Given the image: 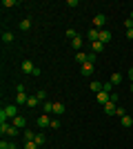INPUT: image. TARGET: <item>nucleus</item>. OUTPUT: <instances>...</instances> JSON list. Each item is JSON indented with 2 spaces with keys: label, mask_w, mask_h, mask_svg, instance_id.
<instances>
[{
  "label": "nucleus",
  "mask_w": 133,
  "mask_h": 149,
  "mask_svg": "<svg viewBox=\"0 0 133 149\" xmlns=\"http://www.w3.org/2000/svg\"><path fill=\"white\" fill-rule=\"evenodd\" d=\"M42 111L44 113H51V111H53V102H44V105H42Z\"/></svg>",
  "instance_id": "393cba45"
},
{
  "label": "nucleus",
  "mask_w": 133,
  "mask_h": 149,
  "mask_svg": "<svg viewBox=\"0 0 133 149\" xmlns=\"http://www.w3.org/2000/svg\"><path fill=\"white\" fill-rule=\"evenodd\" d=\"M36 96H38V98H40V102H42V100L47 98V93H44V91H38V93H36Z\"/></svg>",
  "instance_id": "473e14b6"
},
{
  "label": "nucleus",
  "mask_w": 133,
  "mask_h": 149,
  "mask_svg": "<svg viewBox=\"0 0 133 149\" xmlns=\"http://www.w3.org/2000/svg\"><path fill=\"white\" fill-rule=\"evenodd\" d=\"M33 143H36V145L40 147V145H44V143H47V136H44L42 131H40V134H36V140H33Z\"/></svg>",
  "instance_id": "f3484780"
},
{
  "label": "nucleus",
  "mask_w": 133,
  "mask_h": 149,
  "mask_svg": "<svg viewBox=\"0 0 133 149\" xmlns=\"http://www.w3.org/2000/svg\"><path fill=\"white\" fill-rule=\"evenodd\" d=\"M131 93H133V82H131Z\"/></svg>",
  "instance_id": "e433bc0d"
},
{
  "label": "nucleus",
  "mask_w": 133,
  "mask_h": 149,
  "mask_svg": "<svg viewBox=\"0 0 133 149\" xmlns=\"http://www.w3.org/2000/svg\"><path fill=\"white\" fill-rule=\"evenodd\" d=\"M49 127H51V129H58V127H60V120H51Z\"/></svg>",
  "instance_id": "7c9ffc66"
},
{
  "label": "nucleus",
  "mask_w": 133,
  "mask_h": 149,
  "mask_svg": "<svg viewBox=\"0 0 133 149\" xmlns=\"http://www.w3.org/2000/svg\"><path fill=\"white\" fill-rule=\"evenodd\" d=\"M22 71H25V74H31V76H33V71H36L33 62H31V60H22Z\"/></svg>",
  "instance_id": "1a4fd4ad"
},
{
  "label": "nucleus",
  "mask_w": 133,
  "mask_h": 149,
  "mask_svg": "<svg viewBox=\"0 0 133 149\" xmlns=\"http://www.w3.org/2000/svg\"><path fill=\"white\" fill-rule=\"evenodd\" d=\"M22 149H38V145L33 143V140H29V143H25V147Z\"/></svg>",
  "instance_id": "a878e982"
},
{
  "label": "nucleus",
  "mask_w": 133,
  "mask_h": 149,
  "mask_svg": "<svg viewBox=\"0 0 133 149\" xmlns=\"http://www.w3.org/2000/svg\"><path fill=\"white\" fill-rule=\"evenodd\" d=\"M18 116V105H7L0 111V123H7V118H16Z\"/></svg>",
  "instance_id": "f257e3e1"
},
{
  "label": "nucleus",
  "mask_w": 133,
  "mask_h": 149,
  "mask_svg": "<svg viewBox=\"0 0 133 149\" xmlns=\"http://www.w3.org/2000/svg\"><path fill=\"white\" fill-rule=\"evenodd\" d=\"M127 38H129V40H133V29H127Z\"/></svg>",
  "instance_id": "72a5a7b5"
},
{
  "label": "nucleus",
  "mask_w": 133,
  "mask_h": 149,
  "mask_svg": "<svg viewBox=\"0 0 133 149\" xmlns=\"http://www.w3.org/2000/svg\"><path fill=\"white\" fill-rule=\"evenodd\" d=\"M0 149H18V147H16V143H11V140H2V143H0Z\"/></svg>",
  "instance_id": "a211bd4d"
},
{
  "label": "nucleus",
  "mask_w": 133,
  "mask_h": 149,
  "mask_svg": "<svg viewBox=\"0 0 133 149\" xmlns=\"http://www.w3.org/2000/svg\"><path fill=\"white\" fill-rule=\"evenodd\" d=\"M18 27H20V31H29V29H31V20H27V18H25V20H20V25H18Z\"/></svg>",
  "instance_id": "4468645a"
},
{
  "label": "nucleus",
  "mask_w": 133,
  "mask_h": 149,
  "mask_svg": "<svg viewBox=\"0 0 133 149\" xmlns=\"http://www.w3.org/2000/svg\"><path fill=\"white\" fill-rule=\"evenodd\" d=\"M38 102H40L38 96H29V100H27V107H36Z\"/></svg>",
  "instance_id": "5701e85b"
},
{
  "label": "nucleus",
  "mask_w": 133,
  "mask_h": 149,
  "mask_svg": "<svg viewBox=\"0 0 133 149\" xmlns=\"http://www.w3.org/2000/svg\"><path fill=\"white\" fill-rule=\"evenodd\" d=\"M129 78H131V82H133V67L129 69Z\"/></svg>",
  "instance_id": "f704fd0d"
},
{
  "label": "nucleus",
  "mask_w": 133,
  "mask_h": 149,
  "mask_svg": "<svg viewBox=\"0 0 133 149\" xmlns=\"http://www.w3.org/2000/svg\"><path fill=\"white\" fill-rule=\"evenodd\" d=\"M95 98H98V102H100V105H107L109 100H111V93H109V91H104V89H102L100 93H95Z\"/></svg>",
  "instance_id": "20e7f679"
},
{
  "label": "nucleus",
  "mask_w": 133,
  "mask_h": 149,
  "mask_svg": "<svg viewBox=\"0 0 133 149\" xmlns=\"http://www.w3.org/2000/svg\"><path fill=\"white\" fill-rule=\"evenodd\" d=\"M38 125H40V129L49 127V125H51V120H49V113H40V116H38Z\"/></svg>",
  "instance_id": "6e6552de"
},
{
  "label": "nucleus",
  "mask_w": 133,
  "mask_h": 149,
  "mask_svg": "<svg viewBox=\"0 0 133 149\" xmlns=\"http://www.w3.org/2000/svg\"><path fill=\"white\" fill-rule=\"evenodd\" d=\"M67 38H69V40H73V38H78V33L73 29H67Z\"/></svg>",
  "instance_id": "bb28decb"
},
{
  "label": "nucleus",
  "mask_w": 133,
  "mask_h": 149,
  "mask_svg": "<svg viewBox=\"0 0 133 149\" xmlns=\"http://www.w3.org/2000/svg\"><path fill=\"white\" fill-rule=\"evenodd\" d=\"M104 22H107L104 13H98V16L93 18V29H104Z\"/></svg>",
  "instance_id": "7ed1b4c3"
},
{
  "label": "nucleus",
  "mask_w": 133,
  "mask_h": 149,
  "mask_svg": "<svg viewBox=\"0 0 133 149\" xmlns=\"http://www.w3.org/2000/svg\"><path fill=\"white\" fill-rule=\"evenodd\" d=\"M27 100H29V96H25V93H18V96H16V102H13V105H27Z\"/></svg>",
  "instance_id": "ddd939ff"
},
{
  "label": "nucleus",
  "mask_w": 133,
  "mask_h": 149,
  "mask_svg": "<svg viewBox=\"0 0 133 149\" xmlns=\"http://www.w3.org/2000/svg\"><path fill=\"white\" fill-rule=\"evenodd\" d=\"M0 131H2V136H11V138L20 134L18 127H13V125H9V123H0Z\"/></svg>",
  "instance_id": "f03ea898"
},
{
  "label": "nucleus",
  "mask_w": 133,
  "mask_h": 149,
  "mask_svg": "<svg viewBox=\"0 0 133 149\" xmlns=\"http://www.w3.org/2000/svg\"><path fill=\"white\" fill-rule=\"evenodd\" d=\"M11 125H13V127H18V129H25V127H27V118L18 113V116L13 118V123H11Z\"/></svg>",
  "instance_id": "39448f33"
},
{
  "label": "nucleus",
  "mask_w": 133,
  "mask_h": 149,
  "mask_svg": "<svg viewBox=\"0 0 133 149\" xmlns=\"http://www.w3.org/2000/svg\"><path fill=\"white\" fill-rule=\"evenodd\" d=\"M122 125H124V127H131V125H133V118H131V116H129V113H127V116H122Z\"/></svg>",
  "instance_id": "b1692460"
},
{
  "label": "nucleus",
  "mask_w": 133,
  "mask_h": 149,
  "mask_svg": "<svg viewBox=\"0 0 133 149\" xmlns=\"http://www.w3.org/2000/svg\"><path fill=\"white\" fill-rule=\"evenodd\" d=\"M120 82H122V74H118V71L111 74V85H120Z\"/></svg>",
  "instance_id": "aec40b11"
},
{
  "label": "nucleus",
  "mask_w": 133,
  "mask_h": 149,
  "mask_svg": "<svg viewBox=\"0 0 133 149\" xmlns=\"http://www.w3.org/2000/svg\"><path fill=\"white\" fill-rule=\"evenodd\" d=\"M53 113H64V102H53Z\"/></svg>",
  "instance_id": "412c9836"
},
{
  "label": "nucleus",
  "mask_w": 133,
  "mask_h": 149,
  "mask_svg": "<svg viewBox=\"0 0 133 149\" xmlns=\"http://www.w3.org/2000/svg\"><path fill=\"white\" fill-rule=\"evenodd\" d=\"M16 5V0H2V7H13Z\"/></svg>",
  "instance_id": "c85d7f7f"
},
{
  "label": "nucleus",
  "mask_w": 133,
  "mask_h": 149,
  "mask_svg": "<svg viewBox=\"0 0 133 149\" xmlns=\"http://www.w3.org/2000/svg\"><path fill=\"white\" fill-rule=\"evenodd\" d=\"M111 40V31H107V29H100V42L104 45V42H109Z\"/></svg>",
  "instance_id": "9b49d317"
},
{
  "label": "nucleus",
  "mask_w": 133,
  "mask_h": 149,
  "mask_svg": "<svg viewBox=\"0 0 133 149\" xmlns=\"http://www.w3.org/2000/svg\"><path fill=\"white\" fill-rule=\"evenodd\" d=\"M16 91H18V93H25V85H22V82H18V85H16Z\"/></svg>",
  "instance_id": "c756f323"
},
{
  "label": "nucleus",
  "mask_w": 133,
  "mask_h": 149,
  "mask_svg": "<svg viewBox=\"0 0 133 149\" xmlns=\"http://www.w3.org/2000/svg\"><path fill=\"white\" fill-rule=\"evenodd\" d=\"M22 138H25V143H29V140H36V134L29 129H22Z\"/></svg>",
  "instance_id": "f8f14e48"
},
{
  "label": "nucleus",
  "mask_w": 133,
  "mask_h": 149,
  "mask_svg": "<svg viewBox=\"0 0 133 149\" xmlns=\"http://www.w3.org/2000/svg\"><path fill=\"white\" fill-rule=\"evenodd\" d=\"M111 87H113V85H111V80H109V82H104V85H102V89H104V91H109V93H111Z\"/></svg>",
  "instance_id": "cd10ccee"
},
{
  "label": "nucleus",
  "mask_w": 133,
  "mask_h": 149,
  "mask_svg": "<svg viewBox=\"0 0 133 149\" xmlns=\"http://www.w3.org/2000/svg\"><path fill=\"white\" fill-rule=\"evenodd\" d=\"M115 116H120V118H122V116H127V111H124L122 107H118V111H115Z\"/></svg>",
  "instance_id": "2f4dec72"
},
{
  "label": "nucleus",
  "mask_w": 133,
  "mask_h": 149,
  "mask_svg": "<svg viewBox=\"0 0 133 149\" xmlns=\"http://www.w3.org/2000/svg\"><path fill=\"white\" fill-rule=\"evenodd\" d=\"M102 49H104V45H102L100 40H98V42H91V51H93V54H100Z\"/></svg>",
  "instance_id": "2eb2a0df"
},
{
  "label": "nucleus",
  "mask_w": 133,
  "mask_h": 149,
  "mask_svg": "<svg viewBox=\"0 0 133 149\" xmlns=\"http://www.w3.org/2000/svg\"><path fill=\"white\" fill-rule=\"evenodd\" d=\"M71 47H73L76 51H80V47H82V38H80V36L73 38V40H71Z\"/></svg>",
  "instance_id": "6ab92c4d"
},
{
  "label": "nucleus",
  "mask_w": 133,
  "mask_h": 149,
  "mask_svg": "<svg viewBox=\"0 0 133 149\" xmlns=\"http://www.w3.org/2000/svg\"><path fill=\"white\" fill-rule=\"evenodd\" d=\"M102 107H104V113H109V116H115V111H118V105L111 102V100H109L107 105H102Z\"/></svg>",
  "instance_id": "0eeeda50"
},
{
  "label": "nucleus",
  "mask_w": 133,
  "mask_h": 149,
  "mask_svg": "<svg viewBox=\"0 0 133 149\" xmlns=\"http://www.w3.org/2000/svg\"><path fill=\"white\" fill-rule=\"evenodd\" d=\"M89 40H91V42H98V40H100V29H93V27H91V29H89Z\"/></svg>",
  "instance_id": "9d476101"
},
{
  "label": "nucleus",
  "mask_w": 133,
  "mask_h": 149,
  "mask_svg": "<svg viewBox=\"0 0 133 149\" xmlns=\"http://www.w3.org/2000/svg\"><path fill=\"white\" fill-rule=\"evenodd\" d=\"M129 18H131V20H133V9H131V16H129Z\"/></svg>",
  "instance_id": "c9c22d12"
},
{
  "label": "nucleus",
  "mask_w": 133,
  "mask_h": 149,
  "mask_svg": "<svg viewBox=\"0 0 133 149\" xmlns=\"http://www.w3.org/2000/svg\"><path fill=\"white\" fill-rule=\"evenodd\" d=\"M89 87H91V91H93V93H100V91H102V82L93 80V82H91V85H89Z\"/></svg>",
  "instance_id": "dca6fc26"
},
{
  "label": "nucleus",
  "mask_w": 133,
  "mask_h": 149,
  "mask_svg": "<svg viewBox=\"0 0 133 149\" xmlns=\"http://www.w3.org/2000/svg\"><path fill=\"white\" fill-rule=\"evenodd\" d=\"M2 42H13V33L11 31H2Z\"/></svg>",
  "instance_id": "4be33fe9"
},
{
  "label": "nucleus",
  "mask_w": 133,
  "mask_h": 149,
  "mask_svg": "<svg viewBox=\"0 0 133 149\" xmlns=\"http://www.w3.org/2000/svg\"><path fill=\"white\" fill-rule=\"evenodd\" d=\"M80 71H82V76H93V62H84V65H80Z\"/></svg>",
  "instance_id": "423d86ee"
}]
</instances>
